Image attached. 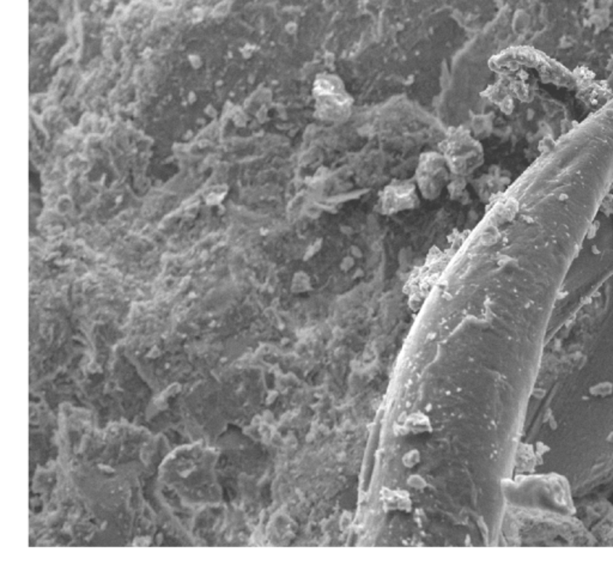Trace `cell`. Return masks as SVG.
<instances>
[{"mask_svg":"<svg viewBox=\"0 0 613 583\" xmlns=\"http://www.w3.org/2000/svg\"><path fill=\"white\" fill-rule=\"evenodd\" d=\"M440 152L445 156L450 172L455 177H471L484 162L483 147L464 127L453 128L441 142Z\"/></svg>","mask_w":613,"mask_h":583,"instance_id":"1","label":"cell"},{"mask_svg":"<svg viewBox=\"0 0 613 583\" xmlns=\"http://www.w3.org/2000/svg\"><path fill=\"white\" fill-rule=\"evenodd\" d=\"M453 174L440 151L423 152L414 170V182L423 199L436 200L447 190Z\"/></svg>","mask_w":613,"mask_h":583,"instance_id":"2","label":"cell"},{"mask_svg":"<svg viewBox=\"0 0 613 583\" xmlns=\"http://www.w3.org/2000/svg\"><path fill=\"white\" fill-rule=\"evenodd\" d=\"M318 115L327 121H342L351 113V100L339 83L322 80L314 89Z\"/></svg>","mask_w":613,"mask_h":583,"instance_id":"3","label":"cell"},{"mask_svg":"<svg viewBox=\"0 0 613 583\" xmlns=\"http://www.w3.org/2000/svg\"><path fill=\"white\" fill-rule=\"evenodd\" d=\"M378 211L385 216L411 211L419 206L421 195L416 182L396 180L385 186L378 195Z\"/></svg>","mask_w":613,"mask_h":583,"instance_id":"4","label":"cell"},{"mask_svg":"<svg viewBox=\"0 0 613 583\" xmlns=\"http://www.w3.org/2000/svg\"><path fill=\"white\" fill-rule=\"evenodd\" d=\"M380 497L383 501V508L386 510H403L409 512L412 508V501L410 499V494L404 490H391L387 487H383L380 492Z\"/></svg>","mask_w":613,"mask_h":583,"instance_id":"5","label":"cell"},{"mask_svg":"<svg viewBox=\"0 0 613 583\" xmlns=\"http://www.w3.org/2000/svg\"><path fill=\"white\" fill-rule=\"evenodd\" d=\"M404 427L409 433H430L432 430L429 417L422 412L411 413L405 420Z\"/></svg>","mask_w":613,"mask_h":583,"instance_id":"6","label":"cell"},{"mask_svg":"<svg viewBox=\"0 0 613 583\" xmlns=\"http://www.w3.org/2000/svg\"><path fill=\"white\" fill-rule=\"evenodd\" d=\"M466 180L465 177H452V180L449 182L447 187V192L449 193L450 199L458 203H465L466 201Z\"/></svg>","mask_w":613,"mask_h":583,"instance_id":"7","label":"cell"},{"mask_svg":"<svg viewBox=\"0 0 613 583\" xmlns=\"http://www.w3.org/2000/svg\"><path fill=\"white\" fill-rule=\"evenodd\" d=\"M419 460H421L419 451L417 449H412V451H408L406 454H404L401 461H403V465H404L405 467L412 469L419 463Z\"/></svg>","mask_w":613,"mask_h":583,"instance_id":"8","label":"cell"},{"mask_svg":"<svg viewBox=\"0 0 613 583\" xmlns=\"http://www.w3.org/2000/svg\"><path fill=\"white\" fill-rule=\"evenodd\" d=\"M408 485H409L410 487L417 489V490H423V489L427 487V482H426L424 478L421 477L419 474H412V476H410L409 479H408Z\"/></svg>","mask_w":613,"mask_h":583,"instance_id":"9","label":"cell"}]
</instances>
